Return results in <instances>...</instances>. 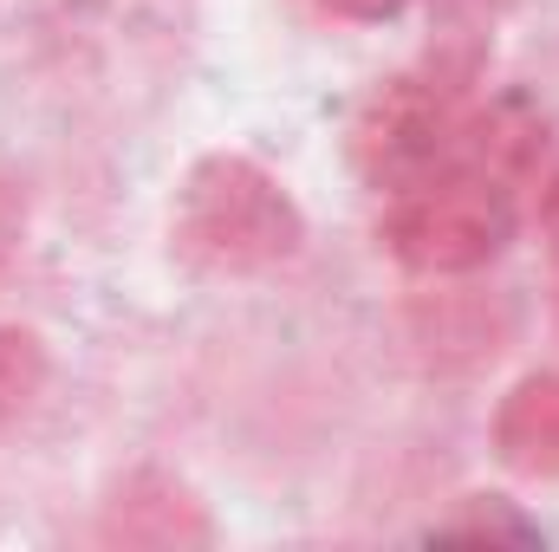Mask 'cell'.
Returning a JSON list of instances; mask_svg holds the SVG:
<instances>
[{"label":"cell","instance_id":"obj_1","mask_svg":"<svg viewBox=\"0 0 559 552\" xmlns=\"http://www.w3.org/2000/svg\"><path fill=\"white\" fill-rule=\"evenodd\" d=\"M169 241H176V261L195 274L254 279L286 267L306 248V215L274 169H261L254 156L215 149L182 176Z\"/></svg>","mask_w":559,"mask_h":552},{"label":"cell","instance_id":"obj_2","mask_svg":"<svg viewBox=\"0 0 559 552\" xmlns=\"http://www.w3.org/2000/svg\"><path fill=\"white\" fill-rule=\"evenodd\" d=\"M514 241V189L475 163H449L384 208V248L423 279H462Z\"/></svg>","mask_w":559,"mask_h":552},{"label":"cell","instance_id":"obj_3","mask_svg":"<svg viewBox=\"0 0 559 552\" xmlns=\"http://www.w3.org/2000/svg\"><path fill=\"white\" fill-rule=\"evenodd\" d=\"M462 149V98L449 79H391L352 124V163L371 189L404 195Z\"/></svg>","mask_w":559,"mask_h":552},{"label":"cell","instance_id":"obj_4","mask_svg":"<svg viewBox=\"0 0 559 552\" xmlns=\"http://www.w3.org/2000/svg\"><path fill=\"white\" fill-rule=\"evenodd\" d=\"M495 455L514 475L559 481V377H521L495 410Z\"/></svg>","mask_w":559,"mask_h":552},{"label":"cell","instance_id":"obj_5","mask_svg":"<svg viewBox=\"0 0 559 552\" xmlns=\"http://www.w3.org/2000/svg\"><path fill=\"white\" fill-rule=\"evenodd\" d=\"M39 391H46V345L20 325H0V429L33 410Z\"/></svg>","mask_w":559,"mask_h":552},{"label":"cell","instance_id":"obj_6","mask_svg":"<svg viewBox=\"0 0 559 552\" xmlns=\"http://www.w3.org/2000/svg\"><path fill=\"white\" fill-rule=\"evenodd\" d=\"M436 540H534V527L521 520V514H508L501 501H468V514H455V520H442L436 527Z\"/></svg>","mask_w":559,"mask_h":552},{"label":"cell","instance_id":"obj_7","mask_svg":"<svg viewBox=\"0 0 559 552\" xmlns=\"http://www.w3.org/2000/svg\"><path fill=\"white\" fill-rule=\"evenodd\" d=\"M20 241H26V189L0 169V279L20 261Z\"/></svg>","mask_w":559,"mask_h":552},{"label":"cell","instance_id":"obj_8","mask_svg":"<svg viewBox=\"0 0 559 552\" xmlns=\"http://www.w3.org/2000/svg\"><path fill=\"white\" fill-rule=\"evenodd\" d=\"M325 13H338V20H397L411 0H319Z\"/></svg>","mask_w":559,"mask_h":552},{"label":"cell","instance_id":"obj_9","mask_svg":"<svg viewBox=\"0 0 559 552\" xmlns=\"http://www.w3.org/2000/svg\"><path fill=\"white\" fill-rule=\"evenodd\" d=\"M540 235H547V248H554V261H559V169L540 189Z\"/></svg>","mask_w":559,"mask_h":552}]
</instances>
